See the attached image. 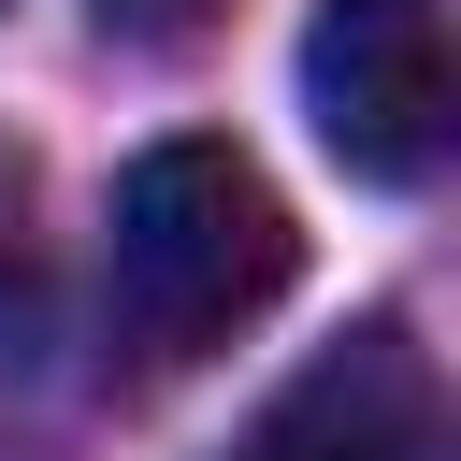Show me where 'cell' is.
<instances>
[{
	"label": "cell",
	"instance_id": "obj_4",
	"mask_svg": "<svg viewBox=\"0 0 461 461\" xmlns=\"http://www.w3.org/2000/svg\"><path fill=\"white\" fill-rule=\"evenodd\" d=\"M29 303H43V230H29V144L0 130V331L29 346Z\"/></svg>",
	"mask_w": 461,
	"mask_h": 461
},
{
	"label": "cell",
	"instance_id": "obj_5",
	"mask_svg": "<svg viewBox=\"0 0 461 461\" xmlns=\"http://www.w3.org/2000/svg\"><path fill=\"white\" fill-rule=\"evenodd\" d=\"M86 14H101V43H130V58H187L230 0H86Z\"/></svg>",
	"mask_w": 461,
	"mask_h": 461
},
{
	"label": "cell",
	"instance_id": "obj_3",
	"mask_svg": "<svg viewBox=\"0 0 461 461\" xmlns=\"http://www.w3.org/2000/svg\"><path fill=\"white\" fill-rule=\"evenodd\" d=\"M216 461H447V403L403 317H360L346 346H317Z\"/></svg>",
	"mask_w": 461,
	"mask_h": 461
},
{
	"label": "cell",
	"instance_id": "obj_1",
	"mask_svg": "<svg viewBox=\"0 0 461 461\" xmlns=\"http://www.w3.org/2000/svg\"><path fill=\"white\" fill-rule=\"evenodd\" d=\"M288 274H303V230H288L274 173H259L230 130H158V144L115 173L101 288H115V331H130L144 360H202V346H230Z\"/></svg>",
	"mask_w": 461,
	"mask_h": 461
},
{
	"label": "cell",
	"instance_id": "obj_2",
	"mask_svg": "<svg viewBox=\"0 0 461 461\" xmlns=\"http://www.w3.org/2000/svg\"><path fill=\"white\" fill-rule=\"evenodd\" d=\"M303 115L360 187H432V158H447V14L432 0H317L303 14Z\"/></svg>",
	"mask_w": 461,
	"mask_h": 461
}]
</instances>
